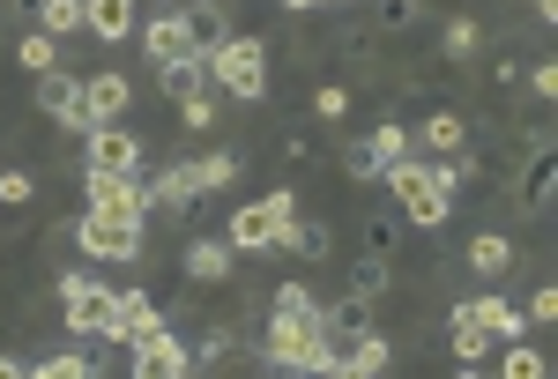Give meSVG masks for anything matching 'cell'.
I'll list each match as a JSON object with an SVG mask.
<instances>
[{
    "mask_svg": "<svg viewBox=\"0 0 558 379\" xmlns=\"http://www.w3.org/2000/svg\"><path fill=\"white\" fill-rule=\"evenodd\" d=\"M470 313L484 320V335H492V342H514L521 328H529V320H521V313L507 305V297H470Z\"/></svg>",
    "mask_w": 558,
    "mask_h": 379,
    "instance_id": "23",
    "label": "cell"
},
{
    "mask_svg": "<svg viewBox=\"0 0 558 379\" xmlns=\"http://www.w3.org/2000/svg\"><path fill=\"white\" fill-rule=\"evenodd\" d=\"M395 246H402V216H373V223H365V253H380V260H387Z\"/></svg>",
    "mask_w": 558,
    "mask_h": 379,
    "instance_id": "34",
    "label": "cell"
},
{
    "mask_svg": "<svg viewBox=\"0 0 558 379\" xmlns=\"http://www.w3.org/2000/svg\"><path fill=\"white\" fill-rule=\"evenodd\" d=\"M186 171H194V194H223V186L239 179V157L216 149V157H202V164H186Z\"/></svg>",
    "mask_w": 558,
    "mask_h": 379,
    "instance_id": "25",
    "label": "cell"
},
{
    "mask_svg": "<svg viewBox=\"0 0 558 379\" xmlns=\"http://www.w3.org/2000/svg\"><path fill=\"white\" fill-rule=\"evenodd\" d=\"M499 372H507V379H544V372H551V357H544V350H529V342H507V357H499Z\"/></svg>",
    "mask_w": 558,
    "mask_h": 379,
    "instance_id": "28",
    "label": "cell"
},
{
    "mask_svg": "<svg viewBox=\"0 0 558 379\" xmlns=\"http://www.w3.org/2000/svg\"><path fill=\"white\" fill-rule=\"evenodd\" d=\"M283 8H291V15H299V8H320V0H283Z\"/></svg>",
    "mask_w": 558,
    "mask_h": 379,
    "instance_id": "45",
    "label": "cell"
},
{
    "mask_svg": "<svg viewBox=\"0 0 558 379\" xmlns=\"http://www.w3.org/2000/svg\"><path fill=\"white\" fill-rule=\"evenodd\" d=\"M529 8H536V15H544V23H558V0H529Z\"/></svg>",
    "mask_w": 558,
    "mask_h": 379,
    "instance_id": "44",
    "label": "cell"
},
{
    "mask_svg": "<svg viewBox=\"0 0 558 379\" xmlns=\"http://www.w3.org/2000/svg\"><path fill=\"white\" fill-rule=\"evenodd\" d=\"M209 75H216L223 97H246V105H254V97H268V45L260 38H223L209 52Z\"/></svg>",
    "mask_w": 558,
    "mask_h": 379,
    "instance_id": "4",
    "label": "cell"
},
{
    "mask_svg": "<svg viewBox=\"0 0 558 379\" xmlns=\"http://www.w3.org/2000/svg\"><path fill=\"white\" fill-rule=\"evenodd\" d=\"M268 365H276V372H328L320 313H276V328H268Z\"/></svg>",
    "mask_w": 558,
    "mask_h": 379,
    "instance_id": "2",
    "label": "cell"
},
{
    "mask_svg": "<svg viewBox=\"0 0 558 379\" xmlns=\"http://www.w3.org/2000/svg\"><path fill=\"white\" fill-rule=\"evenodd\" d=\"M0 201H8V209H31V201H38V179H31V171H0Z\"/></svg>",
    "mask_w": 558,
    "mask_h": 379,
    "instance_id": "35",
    "label": "cell"
},
{
    "mask_svg": "<svg viewBox=\"0 0 558 379\" xmlns=\"http://www.w3.org/2000/svg\"><path fill=\"white\" fill-rule=\"evenodd\" d=\"M83 372H97V357H83V350H68V357H38V365H31V379H83Z\"/></svg>",
    "mask_w": 558,
    "mask_h": 379,
    "instance_id": "31",
    "label": "cell"
},
{
    "mask_svg": "<svg viewBox=\"0 0 558 379\" xmlns=\"http://www.w3.org/2000/svg\"><path fill=\"white\" fill-rule=\"evenodd\" d=\"M134 372H157V379H179V372H194V357L179 350L172 328H149V335L134 342Z\"/></svg>",
    "mask_w": 558,
    "mask_h": 379,
    "instance_id": "11",
    "label": "cell"
},
{
    "mask_svg": "<svg viewBox=\"0 0 558 379\" xmlns=\"http://www.w3.org/2000/svg\"><path fill=\"white\" fill-rule=\"evenodd\" d=\"M454 357H462V372H476L492 357V335H484V320H476L470 305H454Z\"/></svg>",
    "mask_w": 558,
    "mask_h": 379,
    "instance_id": "18",
    "label": "cell"
},
{
    "mask_svg": "<svg viewBox=\"0 0 558 379\" xmlns=\"http://www.w3.org/2000/svg\"><path fill=\"white\" fill-rule=\"evenodd\" d=\"M291 223H299V194L291 186H276L268 201H246V209L231 216V253H260V246H283L291 239Z\"/></svg>",
    "mask_w": 558,
    "mask_h": 379,
    "instance_id": "3",
    "label": "cell"
},
{
    "mask_svg": "<svg viewBox=\"0 0 558 379\" xmlns=\"http://www.w3.org/2000/svg\"><path fill=\"white\" fill-rule=\"evenodd\" d=\"M231 350H239V328H209V335H202V357H194V365H223Z\"/></svg>",
    "mask_w": 558,
    "mask_h": 379,
    "instance_id": "38",
    "label": "cell"
},
{
    "mask_svg": "<svg viewBox=\"0 0 558 379\" xmlns=\"http://www.w3.org/2000/svg\"><path fill=\"white\" fill-rule=\"evenodd\" d=\"M276 313H320V297L305 291V283H283V291H276Z\"/></svg>",
    "mask_w": 558,
    "mask_h": 379,
    "instance_id": "41",
    "label": "cell"
},
{
    "mask_svg": "<svg viewBox=\"0 0 558 379\" xmlns=\"http://www.w3.org/2000/svg\"><path fill=\"white\" fill-rule=\"evenodd\" d=\"M283 246L299 253V260H328V223H291V239Z\"/></svg>",
    "mask_w": 558,
    "mask_h": 379,
    "instance_id": "32",
    "label": "cell"
},
{
    "mask_svg": "<svg viewBox=\"0 0 558 379\" xmlns=\"http://www.w3.org/2000/svg\"><path fill=\"white\" fill-rule=\"evenodd\" d=\"M417 134H425L432 157H462V149H470V126H462V112H432Z\"/></svg>",
    "mask_w": 558,
    "mask_h": 379,
    "instance_id": "19",
    "label": "cell"
},
{
    "mask_svg": "<svg viewBox=\"0 0 558 379\" xmlns=\"http://www.w3.org/2000/svg\"><path fill=\"white\" fill-rule=\"evenodd\" d=\"M380 179L395 186V209H402V223L432 231V223H447V209H454V186L470 179V164H462V157H432V164H417V157H395Z\"/></svg>",
    "mask_w": 558,
    "mask_h": 379,
    "instance_id": "1",
    "label": "cell"
},
{
    "mask_svg": "<svg viewBox=\"0 0 558 379\" xmlns=\"http://www.w3.org/2000/svg\"><path fill=\"white\" fill-rule=\"evenodd\" d=\"M83 179H89V209L97 216H120V223H142V216H149L134 171H83Z\"/></svg>",
    "mask_w": 558,
    "mask_h": 379,
    "instance_id": "6",
    "label": "cell"
},
{
    "mask_svg": "<svg viewBox=\"0 0 558 379\" xmlns=\"http://www.w3.org/2000/svg\"><path fill=\"white\" fill-rule=\"evenodd\" d=\"M529 89H536V97H558V68H551V60H536V75H529Z\"/></svg>",
    "mask_w": 558,
    "mask_h": 379,
    "instance_id": "43",
    "label": "cell"
},
{
    "mask_svg": "<svg viewBox=\"0 0 558 379\" xmlns=\"http://www.w3.org/2000/svg\"><path fill=\"white\" fill-rule=\"evenodd\" d=\"M380 291H387V260H380V253H365V260L350 268V297H365V305H373Z\"/></svg>",
    "mask_w": 558,
    "mask_h": 379,
    "instance_id": "30",
    "label": "cell"
},
{
    "mask_svg": "<svg viewBox=\"0 0 558 379\" xmlns=\"http://www.w3.org/2000/svg\"><path fill=\"white\" fill-rule=\"evenodd\" d=\"M551 313H558V291H536V297H529V313H521V320H536V328H544Z\"/></svg>",
    "mask_w": 558,
    "mask_h": 379,
    "instance_id": "42",
    "label": "cell"
},
{
    "mask_svg": "<svg viewBox=\"0 0 558 379\" xmlns=\"http://www.w3.org/2000/svg\"><path fill=\"white\" fill-rule=\"evenodd\" d=\"M395 157H410V126H402V120H380L365 149H350V171H357V179H380Z\"/></svg>",
    "mask_w": 558,
    "mask_h": 379,
    "instance_id": "10",
    "label": "cell"
},
{
    "mask_svg": "<svg viewBox=\"0 0 558 379\" xmlns=\"http://www.w3.org/2000/svg\"><path fill=\"white\" fill-rule=\"evenodd\" d=\"M23 68H31V75H52V68H60V38L31 30V38H23Z\"/></svg>",
    "mask_w": 558,
    "mask_h": 379,
    "instance_id": "33",
    "label": "cell"
},
{
    "mask_svg": "<svg viewBox=\"0 0 558 379\" xmlns=\"http://www.w3.org/2000/svg\"><path fill=\"white\" fill-rule=\"evenodd\" d=\"M75 97H83V83H75L68 68H52V75H38V105H45V112H52V120H60V112H68Z\"/></svg>",
    "mask_w": 558,
    "mask_h": 379,
    "instance_id": "26",
    "label": "cell"
},
{
    "mask_svg": "<svg viewBox=\"0 0 558 379\" xmlns=\"http://www.w3.org/2000/svg\"><path fill=\"white\" fill-rule=\"evenodd\" d=\"M179 126H216V97H209V89L179 97Z\"/></svg>",
    "mask_w": 558,
    "mask_h": 379,
    "instance_id": "37",
    "label": "cell"
},
{
    "mask_svg": "<svg viewBox=\"0 0 558 379\" xmlns=\"http://www.w3.org/2000/svg\"><path fill=\"white\" fill-rule=\"evenodd\" d=\"M149 328H165V313L149 305V291H112V313H105V335L120 342V350H134V342L149 335Z\"/></svg>",
    "mask_w": 558,
    "mask_h": 379,
    "instance_id": "8",
    "label": "cell"
},
{
    "mask_svg": "<svg viewBox=\"0 0 558 379\" xmlns=\"http://www.w3.org/2000/svg\"><path fill=\"white\" fill-rule=\"evenodd\" d=\"M202 75H209V60H202V52L157 60V83H165V97H194V89H202Z\"/></svg>",
    "mask_w": 558,
    "mask_h": 379,
    "instance_id": "20",
    "label": "cell"
},
{
    "mask_svg": "<svg viewBox=\"0 0 558 379\" xmlns=\"http://www.w3.org/2000/svg\"><path fill=\"white\" fill-rule=\"evenodd\" d=\"M60 313L75 335H105V313H112V291L97 276H60Z\"/></svg>",
    "mask_w": 558,
    "mask_h": 379,
    "instance_id": "7",
    "label": "cell"
},
{
    "mask_svg": "<svg viewBox=\"0 0 558 379\" xmlns=\"http://www.w3.org/2000/svg\"><path fill=\"white\" fill-rule=\"evenodd\" d=\"M313 112H320V120H343V112H350V89L343 83H320V89H313Z\"/></svg>",
    "mask_w": 558,
    "mask_h": 379,
    "instance_id": "39",
    "label": "cell"
},
{
    "mask_svg": "<svg viewBox=\"0 0 558 379\" xmlns=\"http://www.w3.org/2000/svg\"><path fill=\"white\" fill-rule=\"evenodd\" d=\"M365 328H373V305H365V297H343V305H328V313H320V335H328V357H336V350H350V342L365 335Z\"/></svg>",
    "mask_w": 558,
    "mask_h": 379,
    "instance_id": "14",
    "label": "cell"
},
{
    "mask_svg": "<svg viewBox=\"0 0 558 379\" xmlns=\"http://www.w3.org/2000/svg\"><path fill=\"white\" fill-rule=\"evenodd\" d=\"M470 268H476V276H507V268H514V239L476 231V239H470Z\"/></svg>",
    "mask_w": 558,
    "mask_h": 379,
    "instance_id": "24",
    "label": "cell"
},
{
    "mask_svg": "<svg viewBox=\"0 0 558 379\" xmlns=\"http://www.w3.org/2000/svg\"><path fill=\"white\" fill-rule=\"evenodd\" d=\"M551 149H544V157H536V164H529V179H521V209H551Z\"/></svg>",
    "mask_w": 558,
    "mask_h": 379,
    "instance_id": "29",
    "label": "cell"
},
{
    "mask_svg": "<svg viewBox=\"0 0 558 379\" xmlns=\"http://www.w3.org/2000/svg\"><path fill=\"white\" fill-rule=\"evenodd\" d=\"M142 52H149V60H179V52H186V23H179V8H165V15L142 30Z\"/></svg>",
    "mask_w": 558,
    "mask_h": 379,
    "instance_id": "22",
    "label": "cell"
},
{
    "mask_svg": "<svg viewBox=\"0 0 558 379\" xmlns=\"http://www.w3.org/2000/svg\"><path fill=\"white\" fill-rule=\"evenodd\" d=\"M38 30H45V38L83 30V0H38Z\"/></svg>",
    "mask_w": 558,
    "mask_h": 379,
    "instance_id": "27",
    "label": "cell"
},
{
    "mask_svg": "<svg viewBox=\"0 0 558 379\" xmlns=\"http://www.w3.org/2000/svg\"><path fill=\"white\" fill-rule=\"evenodd\" d=\"M387 365H395V350H387V335H373V328L350 342V350L328 357V372H336V379H373V372H387Z\"/></svg>",
    "mask_w": 558,
    "mask_h": 379,
    "instance_id": "12",
    "label": "cell"
},
{
    "mask_svg": "<svg viewBox=\"0 0 558 379\" xmlns=\"http://www.w3.org/2000/svg\"><path fill=\"white\" fill-rule=\"evenodd\" d=\"M83 105H89V120L105 126V120H120L134 105V89H128V75H89L83 83Z\"/></svg>",
    "mask_w": 558,
    "mask_h": 379,
    "instance_id": "17",
    "label": "cell"
},
{
    "mask_svg": "<svg viewBox=\"0 0 558 379\" xmlns=\"http://www.w3.org/2000/svg\"><path fill=\"white\" fill-rule=\"evenodd\" d=\"M83 30H97L105 45L134 38V0H83Z\"/></svg>",
    "mask_w": 558,
    "mask_h": 379,
    "instance_id": "16",
    "label": "cell"
},
{
    "mask_svg": "<svg viewBox=\"0 0 558 379\" xmlns=\"http://www.w3.org/2000/svg\"><path fill=\"white\" fill-rule=\"evenodd\" d=\"M75 246H83L89 260H134V253H142V223H120V216L89 209L83 223H75Z\"/></svg>",
    "mask_w": 558,
    "mask_h": 379,
    "instance_id": "5",
    "label": "cell"
},
{
    "mask_svg": "<svg viewBox=\"0 0 558 379\" xmlns=\"http://www.w3.org/2000/svg\"><path fill=\"white\" fill-rule=\"evenodd\" d=\"M186 276H194V283H223V276H231V239H202V246H186Z\"/></svg>",
    "mask_w": 558,
    "mask_h": 379,
    "instance_id": "21",
    "label": "cell"
},
{
    "mask_svg": "<svg viewBox=\"0 0 558 379\" xmlns=\"http://www.w3.org/2000/svg\"><path fill=\"white\" fill-rule=\"evenodd\" d=\"M179 23H186V52H202V60L231 38V23H223V8H216V0H186V8H179Z\"/></svg>",
    "mask_w": 558,
    "mask_h": 379,
    "instance_id": "13",
    "label": "cell"
},
{
    "mask_svg": "<svg viewBox=\"0 0 558 379\" xmlns=\"http://www.w3.org/2000/svg\"><path fill=\"white\" fill-rule=\"evenodd\" d=\"M142 164V142H134L120 120L89 126V149H83V171H134Z\"/></svg>",
    "mask_w": 558,
    "mask_h": 379,
    "instance_id": "9",
    "label": "cell"
},
{
    "mask_svg": "<svg viewBox=\"0 0 558 379\" xmlns=\"http://www.w3.org/2000/svg\"><path fill=\"white\" fill-rule=\"evenodd\" d=\"M425 0H380V30H417Z\"/></svg>",
    "mask_w": 558,
    "mask_h": 379,
    "instance_id": "36",
    "label": "cell"
},
{
    "mask_svg": "<svg viewBox=\"0 0 558 379\" xmlns=\"http://www.w3.org/2000/svg\"><path fill=\"white\" fill-rule=\"evenodd\" d=\"M142 201H149V209H165V216H186V209H194V171H186V164L157 171V179L142 186Z\"/></svg>",
    "mask_w": 558,
    "mask_h": 379,
    "instance_id": "15",
    "label": "cell"
},
{
    "mask_svg": "<svg viewBox=\"0 0 558 379\" xmlns=\"http://www.w3.org/2000/svg\"><path fill=\"white\" fill-rule=\"evenodd\" d=\"M470 52H476V23L454 15V23H447V60H470Z\"/></svg>",
    "mask_w": 558,
    "mask_h": 379,
    "instance_id": "40",
    "label": "cell"
}]
</instances>
